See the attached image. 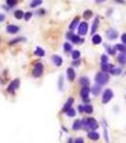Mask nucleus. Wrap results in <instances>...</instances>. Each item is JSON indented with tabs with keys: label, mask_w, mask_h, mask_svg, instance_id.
Instances as JSON below:
<instances>
[{
	"label": "nucleus",
	"mask_w": 126,
	"mask_h": 143,
	"mask_svg": "<svg viewBox=\"0 0 126 143\" xmlns=\"http://www.w3.org/2000/svg\"><path fill=\"white\" fill-rule=\"evenodd\" d=\"M83 124V127L85 130L87 131H95L99 128V124L98 122L95 120L94 118H87L82 122Z\"/></svg>",
	"instance_id": "nucleus-1"
},
{
	"label": "nucleus",
	"mask_w": 126,
	"mask_h": 143,
	"mask_svg": "<svg viewBox=\"0 0 126 143\" xmlns=\"http://www.w3.org/2000/svg\"><path fill=\"white\" fill-rule=\"evenodd\" d=\"M95 80L99 85H104L108 81V76L104 73H99L95 77Z\"/></svg>",
	"instance_id": "nucleus-2"
},
{
	"label": "nucleus",
	"mask_w": 126,
	"mask_h": 143,
	"mask_svg": "<svg viewBox=\"0 0 126 143\" xmlns=\"http://www.w3.org/2000/svg\"><path fill=\"white\" fill-rule=\"evenodd\" d=\"M43 70H44V66L42 63H37L35 64L34 69H33V76L39 77L41 76V75L43 74Z\"/></svg>",
	"instance_id": "nucleus-3"
},
{
	"label": "nucleus",
	"mask_w": 126,
	"mask_h": 143,
	"mask_svg": "<svg viewBox=\"0 0 126 143\" xmlns=\"http://www.w3.org/2000/svg\"><path fill=\"white\" fill-rule=\"evenodd\" d=\"M112 97H113V92L110 89L105 90V92L103 93V103L105 104V103L109 102Z\"/></svg>",
	"instance_id": "nucleus-4"
},
{
	"label": "nucleus",
	"mask_w": 126,
	"mask_h": 143,
	"mask_svg": "<svg viewBox=\"0 0 126 143\" xmlns=\"http://www.w3.org/2000/svg\"><path fill=\"white\" fill-rule=\"evenodd\" d=\"M87 29H88V25L86 22H82L79 25V29H78V32L79 34L81 35H85L87 33Z\"/></svg>",
	"instance_id": "nucleus-5"
},
{
	"label": "nucleus",
	"mask_w": 126,
	"mask_h": 143,
	"mask_svg": "<svg viewBox=\"0 0 126 143\" xmlns=\"http://www.w3.org/2000/svg\"><path fill=\"white\" fill-rule=\"evenodd\" d=\"M106 36L108 39L110 40H114L116 39L118 36H119V33L117 31H115L114 29H109L107 32H106Z\"/></svg>",
	"instance_id": "nucleus-6"
},
{
	"label": "nucleus",
	"mask_w": 126,
	"mask_h": 143,
	"mask_svg": "<svg viewBox=\"0 0 126 143\" xmlns=\"http://www.w3.org/2000/svg\"><path fill=\"white\" fill-rule=\"evenodd\" d=\"M18 87H19V79H14L12 83L10 84V86L8 87V92L13 93Z\"/></svg>",
	"instance_id": "nucleus-7"
},
{
	"label": "nucleus",
	"mask_w": 126,
	"mask_h": 143,
	"mask_svg": "<svg viewBox=\"0 0 126 143\" xmlns=\"http://www.w3.org/2000/svg\"><path fill=\"white\" fill-rule=\"evenodd\" d=\"M18 31H19V27L16 26V25H9V26H7V32L9 33L14 34V33H18Z\"/></svg>",
	"instance_id": "nucleus-8"
},
{
	"label": "nucleus",
	"mask_w": 126,
	"mask_h": 143,
	"mask_svg": "<svg viewBox=\"0 0 126 143\" xmlns=\"http://www.w3.org/2000/svg\"><path fill=\"white\" fill-rule=\"evenodd\" d=\"M73 102H74V99L72 98V97H69L68 100L67 101V103L65 104L64 108H63V112H66V113H67V111L69 110V109L71 108V105L73 104Z\"/></svg>",
	"instance_id": "nucleus-9"
},
{
	"label": "nucleus",
	"mask_w": 126,
	"mask_h": 143,
	"mask_svg": "<svg viewBox=\"0 0 126 143\" xmlns=\"http://www.w3.org/2000/svg\"><path fill=\"white\" fill-rule=\"evenodd\" d=\"M89 93H90V89L88 88V87H83V88L82 89V91H81V95H82V97L84 99H86V97L88 96V95H89Z\"/></svg>",
	"instance_id": "nucleus-10"
},
{
	"label": "nucleus",
	"mask_w": 126,
	"mask_h": 143,
	"mask_svg": "<svg viewBox=\"0 0 126 143\" xmlns=\"http://www.w3.org/2000/svg\"><path fill=\"white\" fill-rule=\"evenodd\" d=\"M52 61L54 62V64H55L56 66H61L62 63H63L62 57L59 56V55H54L53 56H52Z\"/></svg>",
	"instance_id": "nucleus-11"
},
{
	"label": "nucleus",
	"mask_w": 126,
	"mask_h": 143,
	"mask_svg": "<svg viewBox=\"0 0 126 143\" xmlns=\"http://www.w3.org/2000/svg\"><path fill=\"white\" fill-rule=\"evenodd\" d=\"M67 73V78H68L69 81H73L74 78H75V72H74V70L72 68H68Z\"/></svg>",
	"instance_id": "nucleus-12"
},
{
	"label": "nucleus",
	"mask_w": 126,
	"mask_h": 143,
	"mask_svg": "<svg viewBox=\"0 0 126 143\" xmlns=\"http://www.w3.org/2000/svg\"><path fill=\"white\" fill-rule=\"evenodd\" d=\"M118 60L120 64H125L126 63V53H120L118 56Z\"/></svg>",
	"instance_id": "nucleus-13"
},
{
	"label": "nucleus",
	"mask_w": 126,
	"mask_h": 143,
	"mask_svg": "<svg viewBox=\"0 0 126 143\" xmlns=\"http://www.w3.org/2000/svg\"><path fill=\"white\" fill-rule=\"evenodd\" d=\"M88 137L92 140H98L100 138V134L96 132H90L88 133Z\"/></svg>",
	"instance_id": "nucleus-14"
},
{
	"label": "nucleus",
	"mask_w": 126,
	"mask_h": 143,
	"mask_svg": "<svg viewBox=\"0 0 126 143\" xmlns=\"http://www.w3.org/2000/svg\"><path fill=\"white\" fill-rule=\"evenodd\" d=\"M80 82L82 87H88V85H89V79L85 76L82 77L80 79Z\"/></svg>",
	"instance_id": "nucleus-15"
},
{
	"label": "nucleus",
	"mask_w": 126,
	"mask_h": 143,
	"mask_svg": "<svg viewBox=\"0 0 126 143\" xmlns=\"http://www.w3.org/2000/svg\"><path fill=\"white\" fill-rule=\"evenodd\" d=\"M92 42L93 44H100L102 42V37L99 35V34H95L93 37H92Z\"/></svg>",
	"instance_id": "nucleus-16"
},
{
	"label": "nucleus",
	"mask_w": 126,
	"mask_h": 143,
	"mask_svg": "<svg viewBox=\"0 0 126 143\" xmlns=\"http://www.w3.org/2000/svg\"><path fill=\"white\" fill-rule=\"evenodd\" d=\"M82 125V120H76L74 122V124H73V130H75V131H78L79 129L81 128V126Z\"/></svg>",
	"instance_id": "nucleus-17"
},
{
	"label": "nucleus",
	"mask_w": 126,
	"mask_h": 143,
	"mask_svg": "<svg viewBox=\"0 0 126 143\" xmlns=\"http://www.w3.org/2000/svg\"><path fill=\"white\" fill-rule=\"evenodd\" d=\"M115 49L119 50L120 53H126V46L122 44H117L115 46Z\"/></svg>",
	"instance_id": "nucleus-18"
},
{
	"label": "nucleus",
	"mask_w": 126,
	"mask_h": 143,
	"mask_svg": "<svg viewBox=\"0 0 126 143\" xmlns=\"http://www.w3.org/2000/svg\"><path fill=\"white\" fill-rule=\"evenodd\" d=\"M78 22H79V18H78V17H76V18H75V19L71 22V24L69 25V29H70V31H73V30L76 28V26H77Z\"/></svg>",
	"instance_id": "nucleus-19"
},
{
	"label": "nucleus",
	"mask_w": 126,
	"mask_h": 143,
	"mask_svg": "<svg viewBox=\"0 0 126 143\" xmlns=\"http://www.w3.org/2000/svg\"><path fill=\"white\" fill-rule=\"evenodd\" d=\"M34 54L37 55V56H44V55H45V51H44L43 49H41V48L37 47V48H36V50H35Z\"/></svg>",
	"instance_id": "nucleus-20"
},
{
	"label": "nucleus",
	"mask_w": 126,
	"mask_h": 143,
	"mask_svg": "<svg viewBox=\"0 0 126 143\" xmlns=\"http://www.w3.org/2000/svg\"><path fill=\"white\" fill-rule=\"evenodd\" d=\"M24 13L23 11H21V10H18V11H15L14 12V16L17 18V19H22L24 17Z\"/></svg>",
	"instance_id": "nucleus-21"
},
{
	"label": "nucleus",
	"mask_w": 126,
	"mask_h": 143,
	"mask_svg": "<svg viewBox=\"0 0 126 143\" xmlns=\"http://www.w3.org/2000/svg\"><path fill=\"white\" fill-rule=\"evenodd\" d=\"M113 65H108L107 63L106 64H102V70L103 72H107V71H111L113 70Z\"/></svg>",
	"instance_id": "nucleus-22"
},
{
	"label": "nucleus",
	"mask_w": 126,
	"mask_h": 143,
	"mask_svg": "<svg viewBox=\"0 0 126 143\" xmlns=\"http://www.w3.org/2000/svg\"><path fill=\"white\" fill-rule=\"evenodd\" d=\"M83 111H84L85 113H87V114H92V113H93V107H92L91 105L87 104V105H85V106L83 107Z\"/></svg>",
	"instance_id": "nucleus-23"
},
{
	"label": "nucleus",
	"mask_w": 126,
	"mask_h": 143,
	"mask_svg": "<svg viewBox=\"0 0 126 143\" xmlns=\"http://www.w3.org/2000/svg\"><path fill=\"white\" fill-rule=\"evenodd\" d=\"M92 92H93V94L95 95H98L99 94H100V92H101V87L99 86V85H95L93 89H92Z\"/></svg>",
	"instance_id": "nucleus-24"
},
{
	"label": "nucleus",
	"mask_w": 126,
	"mask_h": 143,
	"mask_svg": "<svg viewBox=\"0 0 126 143\" xmlns=\"http://www.w3.org/2000/svg\"><path fill=\"white\" fill-rule=\"evenodd\" d=\"M92 14H93V12H92V11H90V10H88V11H85L84 12H83V18L87 20V19H89V18L91 17Z\"/></svg>",
	"instance_id": "nucleus-25"
},
{
	"label": "nucleus",
	"mask_w": 126,
	"mask_h": 143,
	"mask_svg": "<svg viewBox=\"0 0 126 143\" xmlns=\"http://www.w3.org/2000/svg\"><path fill=\"white\" fill-rule=\"evenodd\" d=\"M42 0H32V2L30 3V7L31 8H34V7H37V6H39V5H41L42 4Z\"/></svg>",
	"instance_id": "nucleus-26"
},
{
	"label": "nucleus",
	"mask_w": 126,
	"mask_h": 143,
	"mask_svg": "<svg viewBox=\"0 0 126 143\" xmlns=\"http://www.w3.org/2000/svg\"><path fill=\"white\" fill-rule=\"evenodd\" d=\"M67 114L68 116H70V117H72V116H75V115H76V112H75L74 109L70 108L69 110L67 111Z\"/></svg>",
	"instance_id": "nucleus-27"
},
{
	"label": "nucleus",
	"mask_w": 126,
	"mask_h": 143,
	"mask_svg": "<svg viewBox=\"0 0 126 143\" xmlns=\"http://www.w3.org/2000/svg\"><path fill=\"white\" fill-rule=\"evenodd\" d=\"M71 40H72V42H73V43L77 44V43H79V42L81 41V38H80V36H78V35H75V34H73V36L71 37Z\"/></svg>",
	"instance_id": "nucleus-28"
},
{
	"label": "nucleus",
	"mask_w": 126,
	"mask_h": 143,
	"mask_svg": "<svg viewBox=\"0 0 126 143\" xmlns=\"http://www.w3.org/2000/svg\"><path fill=\"white\" fill-rule=\"evenodd\" d=\"M80 52L79 51H73V53H72V58L74 59V60H77L79 57H80Z\"/></svg>",
	"instance_id": "nucleus-29"
},
{
	"label": "nucleus",
	"mask_w": 126,
	"mask_h": 143,
	"mask_svg": "<svg viewBox=\"0 0 126 143\" xmlns=\"http://www.w3.org/2000/svg\"><path fill=\"white\" fill-rule=\"evenodd\" d=\"M98 24H99V17H97L95 19V22L93 24V27H92V33H95V31L97 30V27H98Z\"/></svg>",
	"instance_id": "nucleus-30"
},
{
	"label": "nucleus",
	"mask_w": 126,
	"mask_h": 143,
	"mask_svg": "<svg viewBox=\"0 0 126 143\" xmlns=\"http://www.w3.org/2000/svg\"><path fill=\"white\" fill-rule=\"evenodd\" d=\"M6 1H7V4L9 7H14L17 4L18 0H6Z\"/></svg>",
	"instance_id": "nucleus-31"
},
{
	"label": "nucleus",
	"mask_w": 126,
	"mask_h": 143,
	"mask_svg": "<svg viewBox=\"0 0 126 143\" xmlns=\"http://www.w3.org/2000/svg\"><path fill=\"white\" fill-rule=\"evenodd\" d=\"M110 72H111V74L114 75V76H119V75L121 74V70H120V69H113V70H111Z\"/></svg>",
	"instance_id": "nucleus-32"
},
{
	"label": "nucleus",
	"mask_w": 126,
	"mask_h": 143,
	"mask_svg": "<svg viewBox=\"0 0 126 143\" xmlns=\"http://www.w3.org/2000/svg\"><path fill=\"white\" fill-rule=\"evenodd\" d=\"M31 16H32V13H31L30 11H28V12H26V13L24 14V18H25L26 21H29V20L31 18Z\"/></svg>",
	"instance_id": "nucleus-33"
},
{
	"label": "nucleus",
	"mask_w": 126,
	"mask_h": 143,
	"mask_svg": "<svg viewBox=\"0 0 126 143\" xmlns=\"http://www.w3.org/2000/svg\"><path fill=\"white\" fill-rule=\"evenodd\" d=\"M64 49H65L66 52H70L72 50V46H71V44H69V43H65L64 44Z\"/></svg>",
	"instance_id": "nucleus-34"
},
{
	"label": "nucleus",
	"mask_w": 126,
	"mask_h": 143,
	"mask_svg": "<svg viewBox=\"0 0 126 143\" xmlns=\"http://www.w3.org/2000/svg\"><path fill=\"white\" fill-rule=\"evenodd\" d=\"M101 58H102V64H106V63H107V61H108V57H107V55H103Z\"/></svg>",
	"instance_id": "nucleus-35"
},
{
	"label": "nucleus",
	"mask_w": 126,
	"mask_h": 143,
	"mask_svg": "<svg viewBox=\"0 0 126 143\" xmlns=\"http://www.w3.org/2000/svg\"><path fill=\"white\" fill-rule=\"evenodd\" d=\"M21 40H25V39H24V38H17V39H14V40L11 41V42H10V44L12 45V44H14V43H16V42H19V41H21Z\"/></svg>",
	"instance_id": "nucleus-36"
},
{
	"label": "nucleus",
	"mask_w": 126,
	"mask_h": 143,
	"mask_svg": "<svg viewBox=\"0 0 126 143\" xmlns=\"http://www.w3.org/2000/svg\"><path fill=\"white\" fill-rule=\"evenodd\" d=\"M121 41H122V43L126 44V33H123L121 35Z\"/></svg>",
	"instance_id": "nucleus-37"
},
{
	"label": "nucleus",
	"mask_w": 126,
	"mask_h": 143,
	"mask_svg": "<svg viewBox=\"0 0 126 143\" xmlns=\"http://www.w3.org/2000/svg\"><path fill=\"white\" fill-rule=\"evenodd\" d=\"M75 143H83V139L82 137H78L76 140H75Z\"/></svg>",
	"instance_id": "nucleus-38"
},
{
	"label": "nucleus",
	"mask_w": 126,
	"mask_h": 143,
	"mask_svg": "<svg viewBox=\"0 0 126 143\" xmlns=\"http://www.w3.org/2000/svg\"><path fill=\"white\" fill-rule=\"evenodd\" d=\"M108 53H109L110 55H115V50L114 49H112V48H108Z\"/></svg>",
	"instance_id": "nucleus-39"
},
{
	"label": "nucleus",
	"mask_w": 126,
	"mask_h": 143,
	"mask_svg": "<svg viewBox=\"0 0 126 143\" xmlns=\"http://www.w3.org/2000/svg\"><path fill=\"white\" fill-rule=\"evenodd\" d=\"M4 19H5V15L3 13H0V22L4 21Z\"/></svg>",
	"instance_id": "nucleus-40"
},
{
	"label": "nucleus",
	"mask_w": 126,
	"mask_h": 143,
	"mask_svg": "<svg viewBox=\"0 0 126 143\" xmlns=\"http://www.w3.org/2000/svg\"><path fill=\"white\" fill-rule=\"evenodd\" d=\"M73 36V33H67V38H69V39H71V37Z\"/></svg>",
	"instance_id": "nucleus-41"
},
{
	"label": "nucleus",
	"mask_w": 126,
	"mask_h": 143,
	"mask_svg": "<svg viewBox=\"0 0 126 143\" xmlns=\"http://www.w3.org/2000/svg\"><path fill=\"white\" fill-rule=\"evenodd\" d=\"M78 109H79V111H80V113H82V112H83V107H82V106H79Z\"/></svg>",
	"instance_id": "nucleus-42"
},
{
	"label": "nucleus",
	"mask_w": 126,
	"mask_h": 143,
	"mask_svg": "<svg viewBox=\"0 0 126 143\" xmlns=\"http://www.w3.org/2000/svg\"><path fill=\"white\" fill-rule=\"evenodd\" d=\"M116 2H119V3H121V4H124V1L123 0H115Z\"/></svg>",
	"instance_id": "nucleus-43"
},
{
	"label": "nucleus",
	"mask_w": 126,
	"mask_h": 143,
	"mask_svg": "<svg viewBox=\"0 0 126 143\" xmlns=\"http://www.w3.org/2000/svg\"><path fill=\"white\" fill-rule=\"evenodd\" d=\"M104 1H106V0H96L97 3H103V2H104Z\"/></svg>",
	"instance_id": "nucleus-44"
},
{
	"label": "nucleus",
	"mask_w": 126,
	"mask_h": 143,
	"mask_svg": "<svg viewBox=\"0 0 126 143\" xmlns=\"http://www.w3.org/2000/svg\"><path fill=\"white\" fill-rule=\"evenodd\" d=\"M68 143H73V141H72V139H71V138L68 140Z\"/></svg>",
	"instance_id": "nucleus-45"
}]
</instances>
